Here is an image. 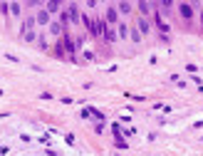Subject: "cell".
I'll return each instance as SVG.
<instances>
[{
  "mask_svg": "<svg viewBox=\"0 0 203 156\" xmlns=\"http://www.w3.org/2000/svg\"><path fill=\"white\" fill-rule=\"evenodd\" d=\"M65 47H67V55H75V42L69 37H65Z\"/></svg>",
  "mask_w": 203,
  "mask_h": 156,
  "instance_id": "obj_6",
  "label": "cell"
},
{
  "mask_svg": "<svg viewBox=\"0 0 203 156\" xmlns=\"http://www.w3.org/2000/svg\"><path fill=\"white\" fill-rule=\"evenodd\" d=\"M119 10H121L124 15H129V12H131V5H129V3H121V5H119Z\"/></svg>",
  "mask_w": 203,
  "mask_h": 156,
  "instance_id": "obj_9",
  "label": "cell"
},
{
  "mask_svg": "<svg viewBox=\"0 0 203 156\" xmlns=\"http://www.w3.org/2000/svg\"><path fill=\"white\" fill-rule=\"evenodd\" d=\"M178 10H181V15L186 17V20H188V17H193V8H191V5H186V3H183Z\"/></svg>",
  "mask_w": 203,
  "mask_h": 156,
  "instance_id": "obj_3",
  "label": "cell"
},
{
  "mask_svg": "<svg viewBox=\"0 0 203 156\" xmlns=\"http://www.w3.org/2000/svg\"><path fill=\"white\" fill-rule=\"evenodd\" d=\"M107 20H109V23H117V10H114V8L107 10Z\"/></svg>",
  "mask_w": 203,
  "mask_h": 156,
  "instance_id": "obj_7",
  "label": "cell"
},
{
  "mask_svg": "<svg viewBox=\"0 0 203 156\" xmlns=\"http://www.w3.org/2000/svg\"><path fill=\"white\" fill-rule=\"evenodd\" d=\"M60 10V3H47V12H57Z\"/></svg>",
  "mask_w": 203,
  "mask_h": 156,
  "instance_id": "obj_8",
  "label": "cell"
},
{
  "mask_svg": "<svg viewBox=\"0 0 203 156\" xmlns=\"http://www.w3.org/2000/svg\"><path fill=\"white\" fill-rule=\"evenodd\" d=\"M10 12H12V15H20V5L12 3V5H10Z\"/></svg>",
  "mask_w": 203,
  "mask_h": 156,
  "instance_id": "obj_11",
  "label": "cell"
},
{
  "mask_svg": "<svg viewBox=\"0 0 203 156\" xmlns=\"http://www.w3.org/2000/svg\"><path fill=\"white\" fill-rule=\"evenodd\" d=\"M139 8H141V12H149V10H151V5H149V3H139Z\"/></svg>",
  "mask_w": 203,
  "mask_h": 156,
  "instance_id": "obj_12",
  "label": "cell"
},
{
  "mask_svg": "<svg viewBox=\"0 0 203 156\" xmlns=\"http://www.w3.org/2000/svg\"><path fill=\"white\" fill-rule=\"evenodd\" d=\"M139 32H144V35H149V23H146L144 17H139Z\"/></svg>",
  "mask_w": 203,
  "mask_h": 156,
  "instance_id": "obj_4",
  "label": "cell"
},
{
  "mask_svg": "<svg viewBox=\"0 0 203 156\" xmlns=\"http://www.w3.org/2000/svg\"><path fill=\"white\" fill-rule=\"evenodd\" d=\"M50 30H52V35H60V32H62V27H60L57 23H52V25H50Z\"/></svg>",
  "mask_w": 203,
  "mask_h": 156,
  "instance_id": "obj_10",
  "label": "cell"
},
{
  "mask_svg": "<svg viewBox=\"0 0 203 156\" xmlns=\"http://www.w3.org/2000/svg\"><path fill=\"white\" fill-rule=\"evenodd\" d=\"M154 20H156V25H159V30H161V32H163V35H169V25H166V23H163V17H161V15H159V12H156V15H154Z\"/></svg>",
  "mask_w": 203,
  "mask_h": 156,
  "instance_id": "obj_1",
  "label": "cell"
},
{
  "mask_svg": "<svg viewBox=\"0 0 203 156\" xmlns=\"http://www.w3.org/2000/svg\"><path fill=\"white\" fill-rule=\"evenodd\" d=\"M37 23H42V25H45V23H50V12H47V10L37 12Z\"/></svg>",
  "mask_w": 203,
  "mask_h": 156,
  "instance_id": "obj_5",
  "label": "cell"
},
{
  "mask_svg": "<svg viewBox=\"0 0 203 156\" xmlns=\"http://www.w3.org/2000/svg\"><path fill=\"white\" fill-rule=\"evenodd\" d=\"M65 15H67V20H72V23H77V20H79V12H77V8H75V5H69V10H67Z\"/></svg>",
  "mask_w": 203,
  "mask_h": 156,
  "instance_id": "obj_2",
  "label": "cell"
}]
</instances>
